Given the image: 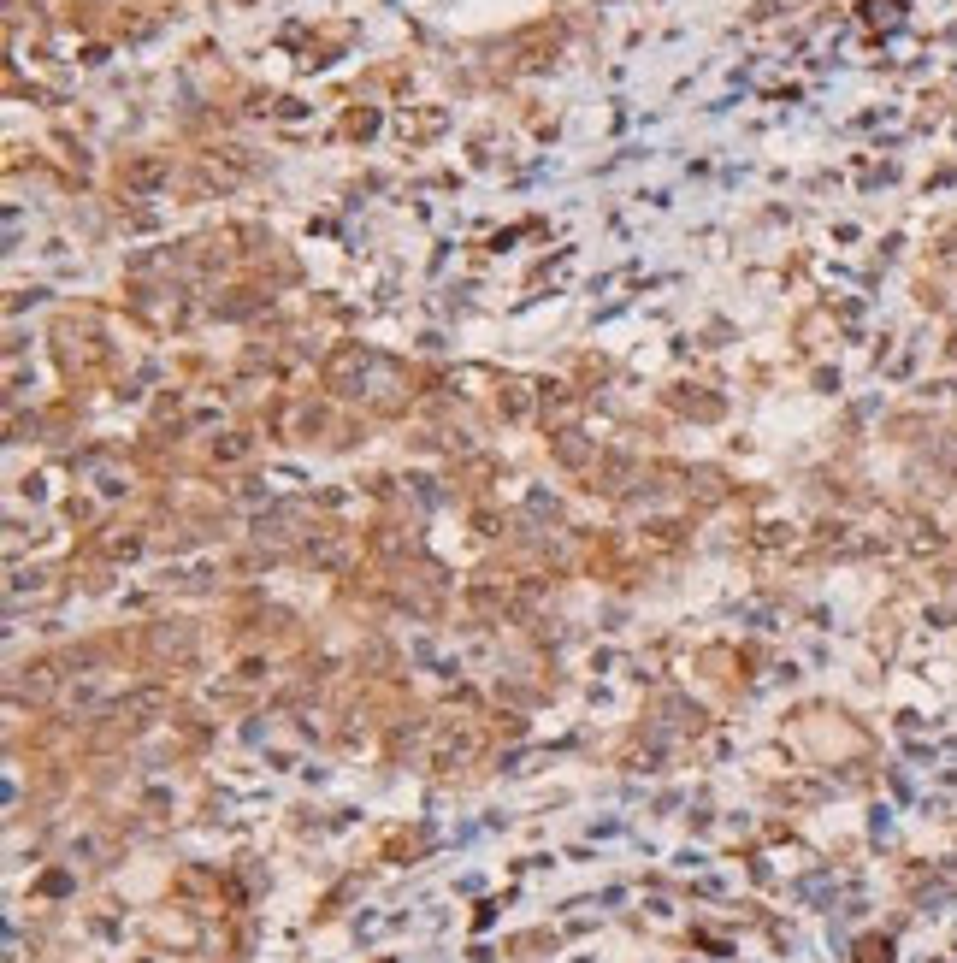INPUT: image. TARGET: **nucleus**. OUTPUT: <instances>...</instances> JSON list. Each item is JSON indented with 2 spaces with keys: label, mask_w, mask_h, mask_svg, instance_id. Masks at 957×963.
<instances>
[{
  "label": "nucleus",
  "mask_w": 957,
  "mask_h": 963,
  "mask_svg": "<svg viewBox=\"0 0 957 963\" xmlns=\"http://www.w3.org/2000/svg\"><path fill=\"white\" fill-rule=\"evenodd\" d=\"M24 692H30V698H48V692H54V668H48V662H36V668H30V680H24Z\"/></svg>",
  "instance_id": "1"
}]
</instances>
